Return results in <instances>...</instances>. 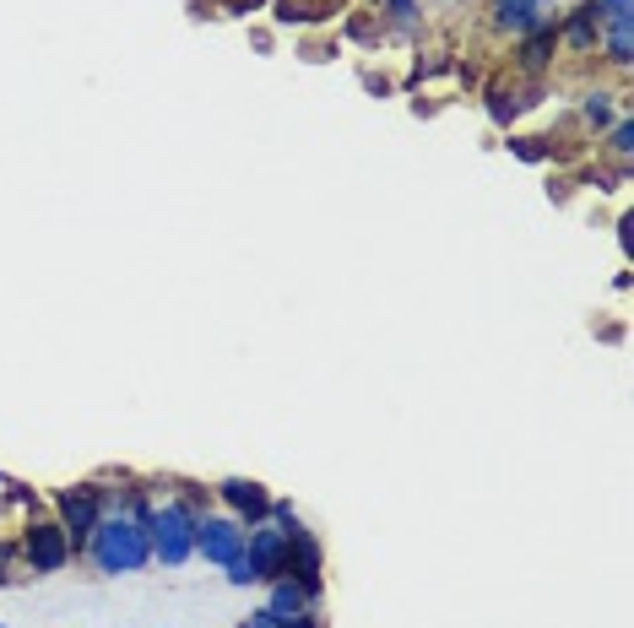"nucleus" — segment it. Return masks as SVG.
Listing matches in <instances>:
<instances>
[{
	"instance_id": "f3484780",
	"label": "nucleus",
	"mask_w": 634,
	"mask_h": 628,
	"mask_svg": "<svg viewBox=\"0 0 634 628\" xmlns=\"http://www.w3.org/2000/svg\"><path fill=\"white\" fill-rule=\"evenodd\" d=\"M390 11H396V17H413V0H390Z\"/></svg>"
},
{
	"instance_id": "1a4fd4ad",
	"label": "nucleus",
	"mask_w": 634,
	"mask_h": 628,
	"mask_svg": "<svg viewBox=\"0 0 634 628\" xmlns=\"http://www.w3.org/2000/svg\"><path fill=\"white\" fill-rule=\"evenodd\" d=\"M596 22H602V11H596V0H586V6H575V17L564 22V43L586 54V49H592V43H596Z\"/></svg>"
},
{
	"instance_id": "423d86ee",
	"label": "nucleus",
	"mask_w": 634,
	"mask_h": 628,
	"mask_svg": "<svg viewBox=\"0 0 634 628\" xmlns=\"http://www.w3.org/2000/svg\"><path fill=\"white\" fill-rule=\"evenodd\" d=\"M288 526H294V520H288ZM288 526H283V520H277V526H255L250 537H245V552L260 564V580H283V564H288Z\"/></svg>"
},
{
	"instance_id": "4468645a",
	"label": "nucleus",
	"mask_w": 634,
	"mask_h": 628,
	"mask_svg": "<svg viewBox=\"0 0 634 628\" xmlns=\"http://www.w3.org/2000/svg\"><path fill=\"white\" fill-rule=\"evenodd\" d=\"M509 152H515V158H526V163L548 158V147H537V141H509Z\"/></svg>"
},
{
	"instance_id": "ddd939ff",
	"label": "nucleus",
	"mask_w": 634,
	"mask_h": 628,
	"mask_svg": "<svg viewBox=\"0 0 634 628\" xmlns=\"http://www.w3.org/2000/svg\"><path fill=\"white\" fill-rule=\"evenodd\" d=\"M607 120H613V92H592V98H586V126H607Z\"/></svg>"
},
{
	"instance_id": "9b49d317",
	"label": "nucleus",
	"mask_w": 634,
	"mask_h": 628,
	"mask_svg": "<svg viewBox=\"0 0 634 628\" xmlns=\"http://www.w3.org/2000/svg\"><path fill=\"white\" fill-rule=\"evenodd\" d=\"M537 0H494V11H499V28H509V33H532L543 17L532 11Z\"/></svg>"
},
{
	"instance_id": "7ed1b4c3",
	"label": "nucleus",
	"mask_w": 634,
	"mask_h": 628,
	"mask_svg": "<svg viewBox=\"0 0 634 628\" xmlns=\"http://www.w3.org/2000/svg\"><path fill=\"white\" fill-rule=\"evenodd\" d=\"M22 564H28L33 575L66 569V564H71V537H66V526H39V520H28V526H22Z\"/></svg>"
},
{
	"instance_id": "f257e3e1",
	"label": "nucleus",
	"mask_w": 634,
	"mask_h": 628,
	"mask_svg": "<svg viewBox=\"0 0 634 628\" xmlns=\"http://www.w3.org/2000/svg\"><path fill=\"white\" fill-rule=\"evenodd\" d=\"M87 552H92V569H98V575H136V569H147V564H152L147 509H141V504L109 509V515L92 526Z\"/></svg>"
},
{
	"instance_id": "20e7f679",
	"label": "nucleus",
	"mask_w": 634,
	"mask_h": 628,
	"mask_svg": "<svg viewBox=\"0 0 634 628\" xmlns=\"http://www.w3.org/2000/svg\"><path fill=\"white\" fill-rule=\"evenodd\" d=\"M196 552L207 564H228L234 552H245V526L234 515H196Z\"/></svg>"
},
{
	"instance_id": "9d476101",
	"label": "nucleus",
	"mask_w": 634,
	"mask_h": 628,
	"mask_svg": "<svg viewBox=\"0 0 634 628\" xmlns=\"http://www.w3.org/2000/svg\"><path fill=\"white\" fill-rule=\"evenodd\" d=\"M553 39H558V28H553V22H537V28L526 33V43H521V66H526V71H543L553 60Z\"/></svg>"
},
{
	"instance_id": "6e6552de",
	"label": "nucleus",
	"mask_w": 634,
	"mask_h": 628,
	"mask_svg": "<svg viewBox=\"0 0 634 628\" xmlns=\"http://www.w3.org/2000/svg\"><path fill=\"white\" fill-rule=\"evenodd\" d=\"M309 607H315V590L298 586V580H288V575L271 586V601H266V612H271L277 624H294V618H304Z\"/></svg>"
},
{
	"instance_id": "0eeeda50",
	"label": "nucleus",
	"mask_w": 634,
	"mask_h": 628,
	"mask_svg": "<svg viewBox=\"0 0 634 628\" xmlns=\"http://www.w3.org/2000/svg\"><path fill=\"white\" fill-rule=\"evenodd\" d=\"M217 494L228 499V509H234V520H239V526H245V520H250V526H260V520L271 515V494H266L260 482H245V477H228V482H222Z\"/></svg>"
},
{
	"instance_id": "2eb2a0df",
	"label": "nucleus",
	"mask_w": 634,
	"mask_h": 628,
	"mask_svg": "<svg viewBox=\"0 0 634 628\" xmlns=\"http://www.w3.org/2000/svg\"><path fill=\"white\" fill-rule=\"evenodd\" d=\"M613 152H624V158L634 152V126H630V120H624V126L613 130Z\"/></svg>"
},
{
	"instance_id": "f8f14e48",
	"label": "nucleus",
	"mask_w": 634,
	"mask_h": 628,
	"mask_svg": "<svg viewBox=\"0 0 634 628\" xmlns=\"http://www.w3.org/2000/svg\"><path fill=\"white\" fill-rule=\"evenodd\" d=\"M222 569H228V586H260V564H255L250 552H234Z\"/></svg>"
},
{
	"instance_id": "a211bd4d",
	"label": "nucleus",
	"mask_w": 634,
	"mask_h": 628,
	"mask_svg": "<svg viewBox=\"0 0 634 628\" xmlns=\"http://www.w3.org/2000/svg\"><path fill=\"white\" fill-rule=\"evenodd\" d=\"M283 628H320V624H315V618L304 612V618H294V624H283Z\"/></svg>"
},
{
	"instance_id": "f03ea898",
	"label": "nucleus",
	"mask_w": 634,
	"mask_h": 628,
	"mask_svg": "<svg viewBox=\"0 0 634 628\" xmlns=\"http://www.w3.org/2000/svg\"><path fill=\"white\" fill-rule=\"evenodd\" d=\"M147 537H152V558L164 564V569H179V564H190L196 558V515H190V504H158V509H147Z\"/></svg>"
},
{
	"instance_id": "dca6fc26",
	"label": "nucleus",
	"mask_w": 634,
	"mask_h": 628,
	"mask_svg": "<svg viewBox=\"0 0 634 628\" xmlns=\"http://www.w3.org/2000/svg\"><path fill=\"white\" fill-rule=\"evenodd\" d=\"M239 628H283V624H277L271 612H255V618H245V624H239Z\"/></svg>"
},
{
	"instance_id": "39448f33",
	"label": "nucleus",
	"mask_w": 634,
	"mask_h": 628,
	"mask_svg": "<svg viewBox=\"0 0 634 628\" xmlns=\"http://www.w3.org/2000/svg\"><path fill=\"white\" fill-rule=\"evenodd\" d=\"M98 520H103V488L98 482H82V488H66L60 494V526H66L71 542H87Z\"/></svg>"
}]
</instances>
